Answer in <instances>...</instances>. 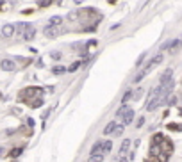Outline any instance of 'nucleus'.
Wrapping results in <instances>:
<instances>
[{"mask_svg": "<svg viewBox=\"0 0 182 162\" xmlns=\"http://www.w3.org/2000/svg\"><path fill=\"white\" fill-rule=\"evenodd\" d=\"M27 25H29V23H18V30H22V32H23V30H25V27H27Z\"/></svg>", "mask_w": 182, "mask_h": 162, "instance_id": "29", "label": "nucleus"}, {"mask_svg": "<svg viewBox=\"0 0 182 162\" xmlns=\"http://www.w3.org/2000/svg\"><path fill=\"white\" fill-rule=\"evenodd\" d=\"M0 68H2L4 71H13L16 66H14V62H13L11 59H4V61L0 62Z\"/></svg>", "mask_w": 182, "mask_h": 162, "instance_id": "8", "label": "nucleus"}, {"mask_svg": "<svg viewBox=\"0 0 182 162\" xmlns=\"http://www.w3.org/2000/svg\"><path fill=\"white\" fill-rule=\"evenodd\" d=\"M170 130H177V132H182V125H177V123H170L168 125Z\"/></svg>", "mask_w": 182, "mask_h": 162, "instance_id": "22", "label": "nucleus"}, {"mask_svg": "<svg viewBox=\"0 0 182 162\" xmlns=\"http://www.w3.org/2000/svg\"><path fill=\"white\" fill-rule=\"evenodd\" d=\"M179 46H180V39H171V41H168V46H166V50L170 52V54H175Z\"/></svg>", "mask_w": 182, "mask_h": 162, "instance_id": "7", "label": "nucleus"}, {"mask_svg": "<svg viewBox=\"0 0 182 162\" xmlns=\"http://www.w3.org/2000/svg\"><path fill=\"white\" fill-rule=\"evenodd\" d=\"M180 46H182V38H180Z\"/></svg>", "mask_w": 182, "mask_h": 162, "instance_id": "35", "label": "nucleus"}, {"mask_svg": "<svg viewBox=\"0 0 182 162\" xmlns=\"http://www.w3.org/2000/svg\"><path fill=\"white\" fill-rule=\"evenodd\" d=\"M61 22H63V18L61 16H52L50 18V23H52V25H61Z\"/></svg>", "mask_w": 182, "mask_h": 162, "instance_id": "20", "label": "nucleus"}, {"mask_svg": "<svg viewBox=\"0 0 182 162\" xmlns=\"http://www.w3.org/2000/svg\"><path fill=\"white\" fill-rule=\"evenodd\" d=\"M41 103H43V98H41V96H38V100H34L30 105H32V107H39Z\"/></svg>", "mask_w": 182, "mask_h": 162, "instance_id": "25", "label": "nucleus"}, {"mask_svg": "<svg viewBox=\"0 0 182 162\" xmlns=\"http://www.w3.org/2000/svg\"><path fill=\"white\" fill-rule=\"evenodd\" d=\"M129 100H132V91H127V93L123 95V98H121V103H127Z\"/></svg>", "mask_w": 182, "mask_h": 162, "instance_id": "19", "label": "nucleus"}, {"mask_svg": "<svg viewBox=\"0 0 182 162\" xmlns=\"http://www.w3.org/2000/svg\"><path fill=\"white\" fill-rule=\"evenodd\" d=\"M123 111H125V103H123V105H121L120 109L116 111V118H121V114H123Z\"/></svg>", "mask_w": 182, "mask_h": 162, "instance_id": "27", "label": "nucleus"}, {"mask_svg": "<svg viewBox=\"0 0 182 162\" xmlns=\"http://www.w3.org/2000/svg\"><path fill=\"white\" fill-rule=\"evenodd\" d=\"M143 123H145V118H139V119H138V125H136V127H138V128H141V127H143Z\"/></svg>", "mask_w": 182, "mask_h": 162, "instance_id": "30", "label": "nucleus"}, {"mask_svg": "<svg viewBox=\"0 0 182 162\" xmlns=\"http://www.w3.org/2000/svg\"><path fill=\"white\" fill-rule=\"evenodd\" d=\"M134 119V109H130V107H125V111H123V114H121V123L123 125H130Z\"/></svg>", "mask_w": 182, "mask_h": 162, "instance_id": "3", "label": "nucleus"}, {"mask_svg": "<svg viewBox=\"0 0 182 162\" xmlns=\"http://www.w3.org/2000/svg\"><path fill=\"white\" fill-rule=\"evenodd\" d=\"M171 77H173V70H171V68H168V70H166V71L161 75V84H163V82H166V80H170Z\"/></svg>", "mask_w": 182, "mask_h": 162, "instance_id": "12", "label": "nucleus"}, {"mask_svg": "<svg viewBox=\"0 0 182 162\" xmlns=\"http://www.w3.org/2000/svg\"><path fill=\"white\" fill-rule=\"evenodd\" d=\"M145 57H146V54H141L139 55V59H138V62H136V66H141V62L145 61Z\"/></svg>", "mask_w": 182, "mask_h": 162, "instance_id": "28", "label": "nucleus"}, {"mask_svg": "<svg viewBox=\"0 0 182 162\" xmlns=\"http://www.w3.org/2000/svg\"><path fill=\"white\" fill-rule=\"evenodd\" d=\"M79 16V13H72V14H68V20H75Z\"/></svg>", "mask_w": 182, "mask_h": 162, "instance_id": "31", "label": "nucleus"}, {"mask_svg": "<svg viewBox=\"0 0 182 162\" xmlns=\"http://www.w3.org/2000/svg\"><path fill=\"white\" fill-rule=\"evenodd\" d=\"M88 162H104V155L102 153H95V155H89Z\"/></svg>", "mask_w": 182, "mask_h": 162, "instance_id": "16", "label": "nucleus"}, {"mask_svg": "<svg viewBox=\"0 0 182 162\" xmlns=\"http://www.w3.org/2000/svg\"><path fill=\"white\" fill-rule=\"evenodd\" d=\"M22 151H23V148H14V150H11L9 155H11V157H20V155H22Z\"/></svg>", "mask_w": 182, "mask_h": 162, "instance_id": "21", "label": "nucleus"}, {"mask_svg": "<svg viewBox=\"0 0 182 162\" xmlns=\"http://www.w3.org/2000/svg\"><path fill=\"white\" fill-rule=\"evenodd\" d=\"M102 144H104V141H97V143L91 146V151H89V155H95V153H102Z\"/></svg>", "mask_w": 182, "mask_h": 162, "instance_id": "10", "label": "nucleus"}, {"mask_svg": "<svg viewBox=\"0 0 182 162\" xmlns=\"http://www.w3.org/2000/svg\"><path fill=\"white\" fill-rule=\"evenodd\" d=\"M2 153H4V148H0V157H2Z\"/></svg>", "mask_w": 182, "mask_h": 162, "instance_id": "33", "label": "nucleus"}, {"mask_svg": "<svg viewBox=\"0 0 182 162\" xmlns=\"http://www.w3.org/2000/svg\"><path fill=\"white\" fill-rule=\"evenodd\" d=\"M79 68H80V62H73V64H72V66H70V68H66V71H70V73H75V71H77V70H79Z\"/></svg>", "mask_w": 182, "mask_h": 162, "instance_id": "18", "label": "nucleus"}, {"mask_svg": "<svg viewBox=\"0 0 182 162\" xmlns=\"http://www.w3.org/2000/svg\"><path fill=\"white\" fill-rule=\"evenodd\" d=\"M146 162H148V160H146Z\"/></svg>", "mask_w": 182, "mask_h": 162, "instance_id": "36", "label": "nucleus"}, {"mask_svg": "<svg viewBox=\"0 0 182 162\" xmlns=\"http://www.w3.org/2000/svg\"><path fill=\"white\" fill-rule=\"evenodd\" d=\"M168 159H170L168 151H159L157 153V162H168Z\"/></svg>", "mask_w": 182, "mask_h": 162, "instance_id": "14", "label": "nucleus"}, {"mask_svg": "<svg viewBox=\"0 0 182 162\" xmlns=\"http://www.w3.org/2000/svg\"><path fill=\"white\" fill-rule=\"evenodd\" d=\"M43 34L47 36L48 39H55L57 36H59V29H57V25H47V27L43 29Z\"/></svg>", "mask_w": 182, "mask_h": 162, "instance_id": "2", "label": "nucleus"}, {"mask_svg": "<svg viewBox=\"0 0 182 162\" xmlns=\"http://www.w3.org/2000/svg\"><path fill=\"white\" fill-rule=\"evenodd\" d=\"M129 148H130V139H123V143H121V146H120V155L123 157L129 151Z\"/></svg>", "mask_w": 182, "mask_h": 162, "instance_id": "11", "label": "nucleus"}, {"mask_svg": "<svg viewBox=\"0 0 182 162\" xmlns=\"http://www.w3.org/2000/svg\"><path fill=\"white\" fill-rule=\"evenodd\" d=\"M123 127H125V125H118V123H116V127H114V130L111 132V135H113V137H120V135L123 134Z\"/></svg>", "mask_w": 182, "mask_h": 162, "instance_id": "13", "label": "nucleus"}, {"mask_svg": "<svg viewBox=\"0 0 182 162\" xmlns=\"http://www.w3.org/2000/svg\"><path fill=\"white\" fill-rule=\"evenodd\" d=\"M114 127H116V121H111V123H107V125H105V128H104V134H105V135H111V132L114 130Z\"/></svg>", "mask_w": 182, "mask_h": 162, "instance_id": "15", "label": "nucleus"}, {"mask_svg": "<svg viewBox=\"0 0 182 162\" xmlns=\"http://www.w3.org/2000/svg\"><path fill=\"white\" fill-rule=\"evenodd\" d=\"M52 2H54V0H39L38 6H39V7H48L50 4H52Z\"/></svg>", "mask_w": 182, "mask_h": 162, "instance_id": "23", "label": "nucleus"}, {"mask_svg": "<svg viewBox=\"0 0 182 162\" xmlns=\"http://www.w3.org/2000/svg\"><path fill=\"white\" fill-rule=\"evenodd\" d=\"M163 59H164V55H163V54H157L155 57H152V59H150V61L146 62V66L143 68V71L136 75L134 82H141V80H143V78L146 77V75H148V73L152 71V70H154V68L157 66V64H161V62H163Z\"/></svg>", "mask_w": 182, "mask_h": 162, "instance_id": "1", "label": "nucleus"}, {"mask_svg": "<svg viewBox=\"0 0 182 162\" xmlns=\"http://www.w3.org/2000/svg\"><path fill=\"white\" fill-rule=\"evenodd\" d=\"M111 151H113V141L107 139V141H104V144H102V155H107Z\"/></svg>", "mask_w": 182, "mask_h": 162, "instance_id": "9", "label": "nucleus"}, {"mask_svg": "<svg viewBox=\"0 0 182 162\" xmlns=\"http://www.w3.org/2000/svg\"><path fill=\"white\" fill-rule=\"evenodd\" d=\"M14 32H16V27H14L13 23H6V25L2 27V30H0V34H2L4 38H13Z\"/></svg>", "mask_w": 182, "mask_h": 162, "instance_id": "5", "label": "nucleus"}, {"mask_svg": "<svg viewBox=\"0 0 182 162\" xmlns=\"http://www.w3.org/2000/svg\"><path fill=\"white\" fill-rule=\"evenodd\" d=\"M34 36H36V29L32 27V23H29L27 27H25V30H23V39H32Z\"/></svg>", "mask_w": 182, "mask_h": 162, "instance_id": "6", "label": "nucleus"}, {"mask_svg": "<svg viewBox=\"0 0 182 162\" xmlns=\"http://www.w3.org/2000/svg\"><path fill=\"white\" fill-rule=\"evenodd\" d=\"M52 73H54V75H63V73H66V68L64 66H54L52 68Z\"/></svg>", "mask_w": 182, "mask_h": 162, "instance_id": "17", "label": "nucleus"}, {"mask_svg": "<svg viewBox=\"0 0 182 162\" xmlns=\"http://www.w3.org/2000/svg\"><path fill=\"white\" fill-rule=\"evenodd\" d=\"M50 57H52L54 61H59V59H61V54H59V52H52V54H50Z\"/></svg>", "mask_w": 182, "mask_h": 162, "instance_id": "26", "label": "nucleus"}, {"mask_svg": "<svg viewBox=\"0 0 182 162\" xmlns=\"http://www.w3.org/2000/svg\"><path fill=\"white\" fill-rule=\"evenodd\" d=\"M109 2H111V4H114V2H116V0H109Z\"/></svg>", "mask_w": 182, "mask_h": 162, "instance_id": "34", "label": "nucleus"}, {"mask_svg": "<svg viewBox=\"0 0 182 162\" xmlns=\"http://www.w3.org/2000/svg\"><path fill=\"white\" fill-rule=\"evenodd\" d=\"M141 95H143V89H138L136 93H132V100H139Z\"/></svg>", "mask_w": 182, "mask_h": 162, "instance_id": "24", "label": "nucleus"}, {"mask_svg": "<svg viewBox=\"0 0 182 162\" xmlns=\"http://www.w3.org/2000/svg\"><path fill=\"white\" fill-rule=\"evenodd\" d=\"M120 162H129V160L125 159V155H123V157H120Z\"/></svg>", "mask_w": 182, "mask_h": 162, "instance_id": "32", "label": "nucleus"}, {"mask_svg": "<svg viewBox=\"0 0 182 162\" xmlns=\"http://www.w3.org/2000/svg\"><path fill=\"white\" fill-rule=\"evenodd\" d=\"M43 96V89H39V87H27L25 91L20 93V96H27V98H32V96Z\"/></svg>", "mask_w": 182, "mask_h": 162, "instance_id": "4", "label": "nucleus"}]
</instances>
